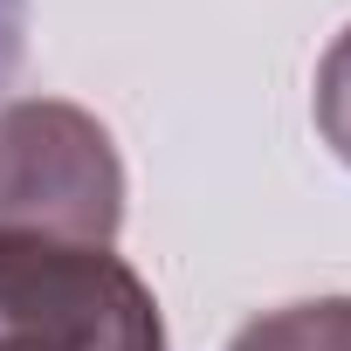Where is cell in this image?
Instances as JSON below:
<instances>
[{"label":"cell","mask_w":351,"mask_h":351,"mask_svg":"<svg viewBox=\"0 0 351 351\" xmlns=\"http://www.w3.org/2000/svg\"><path fill=\"white\" fill-rule=\"evenodd\" d=\"M228 351H351V296L282 303V310L241 324V337Z\"/></svg>","instance_id":"obj_3"},{"label":"cell","mask_w":351,"mask_h":351,"mask_svg":"<svg viewBox=\"0 0 351 351\" xmlns=\"http://www.w3.org/2000/svg\"><path fill=\"white\" fill-rule=\"evenodd\" d=\"M124 228V158L110 131L62 97L0 110V234L110 248Z\"/></svg>","instance_id":"obj_1"},{"label":"cell","mask_w":351,"mask_h":351,"mask_svg":"<svg viewBox=\"0 0 351 351\" xmlns=\"http://www.w3.org/2000/svg\"><path fill=\"white\" fill-rule=\"evenodd\" d=\"M317 131H324V145L351 165V28L330 42V56H324V69H317Z\"/></svg>","instance_id":"obj_4"},{"label":"cell","mask_w":351,"mask_h":351,"mask_svg":"<svg viewBox=\"0 0 351 351\" xmlns=\"http://www.w3.org/2000/svg\"><path fill=\"white\" fill-rule=\"evenodd\" d=\"M0 351H165V317L110 248L0 234Z\"/></svg>","instance_id":"obj_2"}]
</instances>
